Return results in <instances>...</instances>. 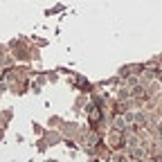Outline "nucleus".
Listing matches in <instances>:
<instances>
[{
	"label": "nucleus",
	"mask_w": 162,
	"mask_h": 162,
	"mask_svg": "<svg viewBox=\"0 0 162 162\" xmlns=\"http://www.w3.org/2000/svg\"><path fill=\"white\" fill-rule=\"evenodd\" d=\"M155 162H162V158H155Z\"/></svg>",
	"instance_id": "obj_1"
},
{
	"label": "nucleus",
	"mask_w": 162,
	"mask_h": 162,
	"mask_svg": "<svg viewBox=\"0 0 162 162\" xmlns=\"http://www.w3.org/2000/svg\"><path fill=\"white\" fill-rule=\"evenodd\" d=\"M160 133H162V131H160Z\"/></svg>",
	"instance_id": "obj_2"
}]
</instances>
